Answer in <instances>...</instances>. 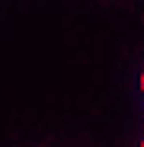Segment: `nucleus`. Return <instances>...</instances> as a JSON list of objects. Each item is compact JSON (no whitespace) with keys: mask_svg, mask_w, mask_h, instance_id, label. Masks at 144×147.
<instances>
[{"mask_svg":"<svg viewBox=\"0 0 144 147\" xmlns=\"http://www.w3.org/2000/svg\"><path fill=\"white\" fill-rule=\"evenodd\" d=\"M141 90H144V70H141Z\"/></svg>","mask_w":144,"mask_h":147,"instance_id":"f257e3e1","label":"nucleus"},{"mask_svg":"<svg viewBox=\"0 0 144 147\" xmlns=\"http://www.w3.org/2000/svg\"><path fill=\"white\" fill-rule=\"evenodd\" d=\"M141 147H144V141H141Z\"/></svg>","mask_w":144,"mask_h":147,"instance_id":"f03ea898","label":"nucleus"}]
</instances>
